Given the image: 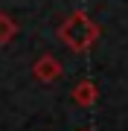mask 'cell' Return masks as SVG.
Here are the masks:
<instances>
[{
    "label": "cell",
    "mask_w": 128,
    "mask_h": 131,
    "mask_svg": "<svg viewBox=\"0 0 128 131\" xmlns=\"http://www.w3.org/2000/svg\"><path fill=\"white\" fill-rule=\"evenodd\" d=\"M58 38H61L70 50L82 52V50H87L90 44L99 38V29H96V24L85 12H76V15H70V18L58 26Z\"/></svg>",
    "instance_id": "cell-1"
},
{
    "label": "cell",
    "mask_w": 128,
    "mask_h": 131,
    "mask_svg": "<svg viewBox=\"0 0 128 131\" xmlns=\"http://www.w3.org/2000/svg\"><path fill=\"white\" fill-rule=\"evenodd\" d=\"M73 99H76L79 105H93V102H96V84L79 82L76 88H73Z\"/></svg>",
    "instance_id": "cell-3"
},
{
    "label": "cell",
    "mask_w": 128,
    "mask_h": 131,
    "mask_svg": "<svg viewBox=\"0 0 128 131\" xmlns=\"http://www.w3.org/2000/svg\"><path fill=\"white\" fill-rule=\"evenodd\" d=\"M58 76H61V64L55 56H44L35 61V79L38 82H55Z\"/></svg>",
    "instance_id": "cell-2"
},
{
    "label": "cell",
    "mask_w": 128,
    "mask_h": 131,
    "mask_svg": "<svg viewBox=\"0 0 128 131\" xmlns=\"http://www.w3.org/2000/svg\"><path fill=\"white\" fill-rule=\"evenodd\" d=\"M15 32H18V24H15L9 15L0 12V44H9L12 38H15Z\"/></svg>",
    "instance_id": "cell-4"
}]
</instances>
